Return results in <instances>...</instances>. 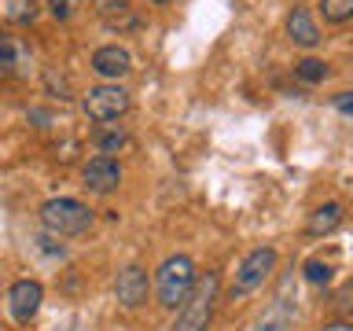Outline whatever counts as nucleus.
<instances>
[{
	"mask_svg": "<svg viewBox=\"0 0 353 331\" xmlns=\"http://www.w3.org/2000/svg\"><path fill=\"white\" fill-rule=\"evenodd\" d=\"M195 261L188 258V254H170L159 272H154V298H159L162 309H176L188 298V291H192L195 283Z\"/></svg>",
	"mask_w": 353,
	"mask_h": 331,
	"instance_id": "nucleus-3",
	"label": "nucleus"
},
{
	"mask_svg": "<svg viewBox=\"0 0 353 331\" xmlns=\"http://www.w3.org/2000/svg\"><path fill=\"white\" fill-rule=\"evenodd\" d=\"M41 302H44V287L37 280H15L8 291V309H11V320L26 328L33 317L41 313Z\"/></svg>",
	"mask_w": 353,
	"mask_h": 331,
	"instance_id": "nucleus-6",
	"label": "nucleus"
},
{
	"mask_svg": "<svg viewBox=\"0 0 353 331\" xmlns=\"http://www.w3.org/2000/svg\"><path fill=\"white\" fill-rule=\"evenodd\" d=\"M217 291H221V276L217 272L195 276L188 298L176 305V317H173L170 331H206L210 317H214V305H217Z\"/></svg>",
	"mask_w": 353,
	"mask_h": 331,
	"instance_id": "nucleus-1",
	"label": "nucleus"
},
{
	"mask_svg": "<svg viewBox=\"0 0 353 331\" xmlns=\"http://www.w3.org/2000/svg\"><path fill=\"white\" fill-rule=\"evenodd\" d=\"M148 291H151V283H148V272H143L140 265H125V269L118 272L114 298H118L121 309H140L148 302Z\"/></svg>",
	"mask_w": 353,
	"mask_h": 331,
	"instance_id": "nucleus-8",
	"label": "nucleus"
},
{
	"mask_svg": "<svg viewBox=\"0 0 353 331\" xmlns=\"http://www.w3.org/2000/svg\"><path fill=\"white\" fill-rule=\"evenodd\" d=\"M276 269V250L272 247H254L247 258L239 261L236 269V283H232V294H247V291H258V287L272 276Z\"/></svg>",
	"mask_w": 353,
	"mask_h": 331,
	"instance_id": "nucleus-5",
	"label": "nucleus"
},
{
	"mask_svg": "<svg viewBox=\"0 0 353 331\" xmlns=\"http://www.w3.org/2000/svg\"><path fill=\"white\" fill-rule=\"evenodd\" d=\"M129 70H132V55L121 44H103V48L92 52V74L103 77V81H118Z\"/></svg>",
	"mask_w": 353,
	"mask_h": 331,
	"instance_id": "nucleus-9",
	"label": "nucleus"
},
{
	"mask_svg": "<svg viewBox=\"0 0 353 331\" xmlns=\"http://www.w3.org/2000/svg\"><path fill=\"white\" fill-rule=\"evenodd\" d=\"M302 272H305L309 283H331V272H335V269H331V265H324L320 258H309V261L302 265Z\"/></svg>",
	"mask_w": 353,
	"mask_h": 331,
	"instance_id": "nucleus-16",
	"label": "nucleus"
},
{
	"mask_svg": "<svg viewBox=\"0 0 353 331\" xmlns=\"http://www.w3.org/2000/svg\"><path fill=\"white\" fill-rule=\"evenodd\" d=\"M132 107L129 92L121 88L118 81H103L96 88H88V92L81 96V110L88 121H96V126H107V121H118L125 110Z\"/></svg>",
	"mask_w": 353,
	"mask_h": 331,
	"instance_id": "nucleus-4",
	"label": "nucleus"
},
{
	"mask_svg": "<svg viewBox=\"0 0 353 331\" xmlns=\"http://www.w3.org/2000/svg\"><path fill=\"white\" fill-rule=\"evenodd\" d=\"M316 331H353V324H350V320H331V324L316 328Z\"/></svg>",
	"mask_w": 353,
	"mask_h": 331,
	"instance_id": "nucleus-20",
	"label": "nucleus"
},
{
	"mask_svg": "<svg viewBox=\"0 0 353 331\" xmlns=\"http://www.w3.org/2000/svg\"><path fill=\"white\" fill-rule=\"evenodd\" d=\"M342 221H346V210H342V203H324V206H316L313 214H309L305 232L320 239V236H331V232H339Z\"/></svg>",
	"mask_w": 353,
	"mask_h": 331,
	"instance_id": "nucleus-11",
	"label": "nucleus"
},
{
	"mask_svg": "<svg viewBox=\"0 0 353 331\" xmlns=\"http://www.w3.org/2000/svg\"><path fill=\"white\" fill-rule=\"evenodd\" d=\"M335 107L342 110V114H353V92H339L335 96Z\"/></svg>",
	"mask_w": 353,
	"mask_h": 331,
	"instance_id": "nucleus-19",
	"label": "nucleus"
},
{
	"mask_svg": "<svg viewBox=\"0 0 353 331\" xmlns=\"http://www.w3.org/2000/svg\"><path fill=\"white\" fill-rule=\"evenodd\" d=\"M320 15L331 26H342V22L353 19V0H320Z\"/></svg>",
	"mask_w": 353,
	"mask_h": 331,
	"instance_id": "nucleus-15",
	"label": "nucleus"
},
{
	"mask_svg": "<svg viewBox=\"0 0 353 331\" xmlns=\"http://www.w3.org/2000/svg\"><path fill=\"white\" fill-rule=\"evenodd\" d=\"M41 225L48 236L63 239V236H85L88 228H92L96 214L88 210L81 199H70V195H59V199H48L41 210Z\"/></svg>",
	"mask_w": 353,
	"mask_h": 331,
	"instance_id": "nucleus-2",
	"label": "nucleus"
},
{
	"mask_svg": "<svg viewBox=\"0 0 353 331\" xmlns=\"http://www.w3.org/2000/svg\"><path fill=\"white\" fill-rule=\"evenodd\" d=\"M81 181H85L88 192L110 195L121 184V166H118V159H110V154H96V159H88L81 166Z\"/></svg>",
	"mask_w": 353,
	"mask_h": 331,
	"instance_id": "nucleus-7",
	"label": "nucleus"
},
{
	"mask_svg": "<svg viewBox=\"0 0 353 331\" xmlns=\"http://www.w3.org/2000/svg\"><path fill=\"white\" fill-rule=\"evenodd\" d=\"M327 74H331V66H327L324 59H313V55H309V59H298V63H294V77H298L302 85H320Z\"/></svg>",
	"mask_w": 353,
	"mask_h": 331,
	"instance_id": "nucleus-14",
	"label": "nucleus"
},
{
	"mask_svg": "<svg viewBox=\"0 0 353 331\" xmlns=\"http://www.w3.org/2000/svg\"><path fill=\"white\" fill-rule=\"evenodd\" d=\"M92 143L99 148V154H118V151L129 143V132L118 129V126H99V129L92 132Z\"/></svg>",
	"mask_w": 353,
	"mask_h": 331,
	"instance_id": "nucleus-13",
	"label": "nucleus"
},
{
	"mask_svg": "<svg viewBox=\"0 0 353 331\" xmlns=\"http://www.w3.org/2000/svg\"><path fill=\"white\" fill-rule=\"evenodd\" d=\"M15 22H30L37 15V0H11V11H8Z\"/></svg>",
	"mask_w": 353,
	"mask_h": 331,
	"instance_id": "nucleus-17",
	"label": "nucleus"
},
{
	"mask_svg": "<svg viewBox=\"0 0 353 331\" xmlns=\"http://www.w3.org/2000/svg\"><path fill=\"white\" fill-rule=\"evenodd\" d=\"M48 11L55 19H70V0H48Z\"/></svg>",
	"mask_w": 353,
	"mask_h": 331,
	"instance_id": "nucleus-18",
	"label": "nucleus"
},
{
	"mask_svg": "<svg viewBox=\"0 0 353 331\" xmlns=\"http://www.w3.org/2000/svg\"><path fill=\"white\" fill-rule=\"evenodd\" d=\"M287 37H291L298 48H316L320 44V26L313 22L305 8H294L291 15H287Z\"/></svg>",
	"mask_w": 353,
	"mask_h": 331,
	"instance_id": "nucleus-10",
	"label": "nucleus"
},
{
	"mask_svg": "<svg viewBox=\"0 0 353 331\" xmlns=\"http://www.w3.org/2000/svg\"><path fill=\"white\" fill-rule=\"evenodd\" d=\"M22 63H26V48H22L11 33H0V77L15 74Z\"/></svg>",
	"mask_w": 353,
	"mask_h": 331,
	"instance_id": "nucleus-12",
	"label": "nucleus"
},
{
	"mask_svg": "<svg viewBox=\"0 0 353 331\" xmlns=\"http://www.w3.org/2000/svg\"><path fill=\"white\" fill-rule=\"evenodd\" d=\"M151 4H170V0H151Z\"/></svg>",
	"mask_w": 353,
	"mask_h": 331,
	"instance_id": "nucleus-21",
	"label": "nucleus"
}]
</instances>
